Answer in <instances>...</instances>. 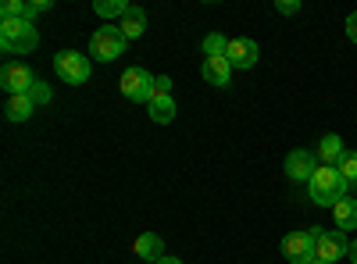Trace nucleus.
I'll use <instances>...</instances> for the list:
<instances>
[{
  "instance_id": "cd10ccee",
  "label": "nucleus",
  "mask_w": 357,
  "mask_h": 264,
  "mask_svg": "<svg viewBox=\"0 0 357 264\" xmlns=\"http://www.w3.org/2000/svg\"><path fill=\"white\" fill-rule=\"evenodd\" d=\"M154 264H183L178 257H161V261H154Z\"/></svg>"
},
{
  "instance_id": "ddd939ff",
  "label": "nucleus",
  "mask_w": 357,
  "mask_h": 264,
  "mask_svg": "<svg viewBox=\"0 0 357 264\" xmlns=\"http://www.w3.org/2000/svg\"><path fill=\"white\" fill-rule=\"evenodd\" d=\"M343 154H347V146H343V139L336 136V132H329V136H321V143H318V157L325 161V164H340L343 161Z\"/></svg>"
},
{
  "instance_id": "a878e982",
  "label": "nucleus",
  "mask_w": 357,
  "mask_h": 264,
  "mask_svg": "<svg viewBox=\"0 0 357 264\" xmlns=\"http://www.w3.org/2000/svg\"><path fill=\"white\" fill-rule=\"evenodd\" d=\"M347 36H350V40L357 43V11H354V15L347 18Z\"/></svg>"
},
{
  "instance_id": "412c9836",
  "label": "nucleus",
  "mask_w": 357,
  "mask_h": 264,
  "mask_svg": "<svg viewBox=\"0 0 357 264\" xmlns=\"http://www.w3.org/2000/svg\"><path fill=\"white\" fill-rule=\"evenodd\" d=\"M0 18H25V0H4L0 4Z\"/></svg>"
},
{
  "instance_id": "dca6fc26",
  "label": "nucleus",
  "mask_w": 357,
  "mask_h": 264,
  "mask_svg": "<svg viewBox=\"0 0 357 264\" xmlns=\"http://www.w3.org/2000/svg\"><path fill=\"white\" fill-rule=\"evenodd\" d=\"M146 111H151V118H154L158 125H168V122L175 118V100H172V93H168V97H154L151 104H146Z\"/></svg>"
},
{
  "instance_id": "6e6552de",
  "label": "nucleus",
  "mask_w": 357,
  "mask_h": 264,
  "mask_svg": "<svg viewBox=\"0 0 357 264\" xmlns=\"http://www.w3.org/2000/svg\"><path fill=\"white\" fill-rule=\"evenodd\" d=\"M0 86L8 90V97H18V93H29L36 86V75L29 65L22 61H8L4 68H0Z\"/></svg>"
},
{
  "instance_id": "2eb2a0df",
  "label": "nucleus",
  "mask_w": 357,
  "mask_h": 264,
  "mask_svg": "<svg viewBox=\"0 0 357 264\" xmlns=\"http://www.w3.org/2000/svg\"><path fill=\"white\" fill-rule=\"evenodd\" d=\"M122 36L126 40H139L143 36V29H146V15H143V8H129V15L122 18Z\"/></svg>"
},
{
  "instance_id": "423d86ee",
  "label": "nucleus",
  "mask_w": 357,
  "mask_h": 264,
  "mask_svg": "<svg viewBox=\"0 0 357 264\" xmlns=\"http://www.w3.org/2000/svg\"><path fill=\"white\" fill-rule=\"evenodd\" d=\"M347 250H350L347 232H340V228H314V257L318 261L336 264L340 257H347Z\"/></svg>"
},
{
  "instance_id": "f03ea898",
  "label": "nucleus",
  "mask_w": 357,
  "mask_h": 264,
  "mask_svg": "<svg viewBox=\"0 0 357 264\" xmlns=\"http://www.w3.org/2000/svg\"><path fill=\"white\" fill-rule=\"evenodd\" d=\"M40 47V33L25 18H0V50L4 54H29Z\"/></svg>"
},
{
  "instance_id": "aec40b11",
  "label": "nucleus",
  "mask_w": 357,
  "mask_h": 264,
  "mask_svg": "<svg viewBox=\"0 0 357 264\" xmlns=\"http://www.w3.org/2000/svg\"><path fill=\"white\" fill-rule=\"evenodd\" d=\"M336 168H340V175L347 179V186H357V150H347Z\"/></svg>"
},
{
  "instance_id": "b1692460",
  "label": "nucleus",
  "mask_w": 357,
  "mask_h": 264,
  "mask_svg": "<svg viewBox=\"0 0 357 264\" xmlns=\"http://www.w3.org/2000/svg\"><path fill=\"white\" fill-rule=\"evenodd\" d=\"M275 11H279V15H296V11H301V0H279Z\"/></svg>"
},
{
  "instance_id": "9b49d317",
  "label": "nucleus",
  "mask_w": 357,
  "mask_h": 264,
  "mask_svg": "<svg viewBox=\"0 0 357 264\" xmlns=\"http://www.w3.org/2000/svg\"><path fill=\"white\" fill-rule=\"evenodd\" d=\"M200 75H204L207 82H211V86H229V79H232V65H229V57H204Z\"/></svg>"
},
{
  "instance_id": "a211bd4d",
  "label": "nucleus",
  "mask_w": 357,
  "mask_h": 264,
  "mask_svg": "<svg viewBox=\"0 0 357 264\" xmlns=\"http://www.w3.org/2000/svg\"><path fill=\"white\" fill-rule=\"evenodd\" d=\"M129 0H97L93 4V11L100 15V18H126L129 15Z\"/></svg>"
},
{
  "instance_id": "f257e3e1",
  "label": "nucleus",
  "mask_w": 357,
  "mask_h": 264,
  "mask_svg": "<svg viewBox=\"0 0 357 264\" xmlns=\"http://www.w3.org/2000/svg\"><path fill=\"white\" fill-rule=\"evenodd\" d=\"M347 179L340 175V168L333 164H321L314 175H311V183H307V193L314 203H321V208H336V203L347 196Z\"/></svg>"
},
{
  "instance_id": "4468645a",
  "label": "nucleus",
  "mask_w": 357,
  "mask_h": 264,
  "mask_svg": "<svg viewBox=\"0 0 357 264\" xmlns=\"http://www.w3.org/2000/svg\"><path fill=\"white\" fill-rule=\"evenodd\" d=\"M333 218H336V228H340V232L357 228V200L343 196V200L336 203V208H333Z\"/></svg>"
},
{
  "instance_id": "f8f14e48",
  "label": "nucleus",
  "mask_w": 357,
  "mask_h": 264,
  "mask_svg": "<svg viewBox=\"0 0 357 264\" xmlns=\"http://www.w3.org/2000/svg\"><path fill=\"white\" fill-rule=\"evenodd\" d=\"M132 250H136V257H143L146 264H154V261L165 257V240L158 236V232H143V236H136Z\"/></svg>"
},
{
  "instance_id": "bb28decb",
  "label": "nucleus",
  "mask_w": 357,
  "mask_h": 264,
  "mask_svg": "<svg viewBox=\"0 0 357 264\" xmlns=\"http://www.w3.org/2000/svg\"><path fill=\"white\" fill-rule=\"evenodd\" d=\"M347 257H350V261H354V264H357V240H354V243H350V250H347Z\"/></svg>"
},
{
  "instance_id": "7ed1b4c3",
  "label": "nucleus",
  "mask_w": 357,
  "mask_h": 264,
  "mask_svg": "<svg viewBox=\"0 0 357 264\" xmlns=\"http://www.w3.org/2000/svg\"><path fill=\"white\" fill-rule=\"evenodd\" d=\"M126 43H129V40L122 36V29H118V25H104V29H97V33L89 36V61L111 65V61H118V57H122Z\"/></svg>"
},
{
  "instance_id": "0eeeda50",
  "label": "nucleus",
  "mask_w": 357,
  "mask_h": 264,
  "mask_svg": "<svg viewBox=\"0 0 357 264\" xmlns=\"http://www.w3.org/2000/svg\"><path fill=\"white\" fill-rule=\"evenodd\" d=\"M282 257H286L289 264H311V261H314V228L286 232V240H282Z\"/></svg>"
},
{
  "instance_id": "c85d7f7f",
  "label": "nucleus",
  "mask_w": 357,
  "mask_h": 264,
  "mask_svg": "<svg viewBox=\"0 0 357 264\" xmlns=\"http://www.w3.org/2000/svg\"><path fill=\"white\" fill-rule=\"evenodd\" d=\"M311 264H329V261H318V257H314V261H311Z\"/></svg>"
},
{
  "instance_id": "9d476101",
  "label": "nucleus",
  "mask_w": 357,
  "mask_h": 264,
  "mask_svg": "<svg viewBox=\"0 0 357 264\" xmlns=\"http://www.w3.org/2000/svg\"><path fill=\"white\" fill-rule=\"evenodd\" d=\"M225 57H229L232 68H254L257 65V43L250 36H232Z\"/></svg>"
},
{
  "instance_id": "39448f33",
  "label": "nucleus",
  "mask_w": 357,
  "mask_h": 264,
  "mask_svg": "<svg viewBox=\"0 0 357 264\" xmlns=\"http://www.w3.org/2000/svg\"><path fill=\"white\" fill-rule=\"evenodd\" d=\"M54 72L72 86H82L89 79V72H93V61L79 50H61V54H54Z\"/></svg>"
},
{
  "instance_id": "393cba45",
  "label": "nucleus",
  "mask_w": 357,
  "mask_h": 264,
  "mask_svg": "<svg viewBox=\"0 0 357 264\" xmlns=\"http://www.w3.org/2000/svg\"><path fill=\"white\" fill-rule=\"evenodd\" d=\"M172 93V79L168 75H158V86H154V97H168Z\"/></svg>"
},
{
  "instance_id": "6ab92c4d",
  "label": "nucleus",
  "mask_w": 357,
  "mask_h": 264,
  "mask_svg": "<svg viewBox=\"0 0 357 264\" xmlns=\"http://www.w3.org/2000/svg\"><path fill=\"white\" fill-rule=\"evenodd\" d=\"M204 57H225V50H229V40L222 36V33H211V36H204Z\"/></svg>"
},
{
  "instance_id": "1a4fd4ad",
  "label": "nucleus",
  "mask_w": 357,
  "mask_h": 264,
  "mask_svg": "<svg viewBox=\"0 0 357 264\" xmlns=\"http://www.w3.org/2000/svg\"><path fill=\"white\" fill-rule=\"evenodd\" d=\"M318 171V154L314 150H289L286 157V175L293 183H311V175Z\"/></svg>"
},
{
  "instance_id": "4be33fe9",
  "label": "nucleus",
  "mask_w": 357,
  "mask_h": 264,
  "mask_svg": "<svg viewBox=\"0 0 357 264\" xmlns=\"http://www.w3.org/2000/svg\"><path fill=\"white\" fill-rule=\"evenodd\" d=\"M50 8H54V0H25V22H33L36 15H43Z\"/></svg>"
},
{
  "instance_id": "f3484780",
  "label": "nucleus",
  "mask_w": 357,
  "mask_h": 264,
  "mask_svg": "<svg viewBox=\"0 0 357 264\" xmlns=\"http://www.w3.org/2000/svg\"><path fill=\"white\" fill-rule=\"evenodd\" d=\"M33 100H29V93H18V97H8V118L11 122H25V118H33Z\"/></svg>"
},
{
  "instance_id": "5701e85b",
  "label": "nucleus",
  "mask_w": 357,
  "mask_h": 264,
  "mask_svg": "<svg viewBox=\"0 0 357 264\" xmlns=\"http://www.w3.org/2000/svg\"><path fill=\"white\" fill-rule=\"evenodd\" d=\"M50 97H54V93H50V86L36 79V86L29 90V100H33V104H50Z\"/></svg>"
},
{
  "instance_id": "20e7f679",
  "label": "nucleus",
  "mask_w": 357,
  "mask_h": 264,
  "mask_svg": "<svg viewBox=\"0 0 357 264\" xmlns=\"http://www.w3.org/2000/svg\"><path fill=\"white\" fill-rule=\"evenodd\" d=\"M118 86H122V97H126V100H132V104H151L158 79L146 72V68H126Z\"/></svg>"
}]
</instances>
